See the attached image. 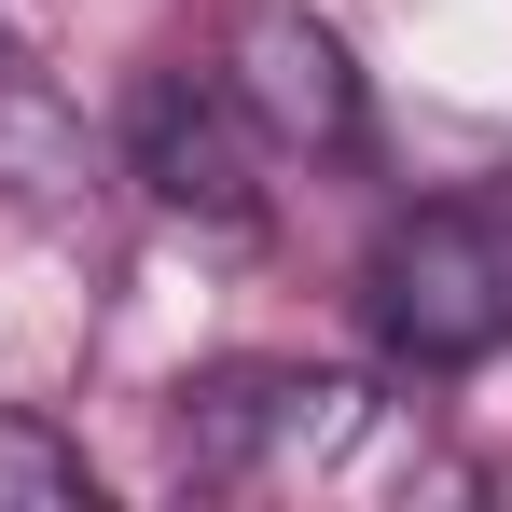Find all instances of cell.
<instances>
[{"instance_id": "5b68a950", "label": "cell", "mask_w": 512, "mask_h": 512, "mask_svg": "<svg viewBox=\"0 0 512 512\" xmlns=\"http://www.w3.org/2000/svg\"><path fill=\"white\" fill-rule=\"evenodd\" d=\"M0 512H97V457L28 402H0Z\"/></svg>"}, {"instance_id": "6da1fadb", "label": "cell", "mask_w": 512, "mask_h": 512, "mask_svg": "<svg viewBox=\"0 0 512 512\" xmlns=\"http://www.w3.org/2000/svg\"><path fill=\"white\" fill-rule=\"evenodd\" d=\"M360 319L402 374H471L512 346V208L499 194H443L402 208L360 263Z\"/></svg>"}, {"instance_id": "3957f363", "label": "cell", "mask_w": 512, "mask_h": 512, "mask_svg": "<svg viewBox=\"0 0 512 512\" xmlns=\"http://www.w3.org/2000/svg\"><path fill=\"white\" fill-rule=\"evenodd\" d=\"M222 97H236V125H250L263 153H305V167L360 153V125H374L346 28L305 14V0H250V14L222 28Z\"/></svg>"}, {"instance_id": "7a4b0ae2", "label": "cell", "mask_w": 512, "mask_h": 512, "mask_svg": "<svg viewBox=\"0 0 512 512\" xmlns=\"http://www.w3.org/2000/svg\"><path fill=\"white\" fill-rule=\"evenodd\" d=\"M374 388L305 374V360H236V374H194L180 388V471L208 485H319L360 457Z\"/></svg>"}, {"instance_id": "277c9868", "label": "cell", "mask_w": 512, "mask_h": 512, "mask_svg": "<svg viewBox=\"0 0 512 512\" xmlns=\"http://www.w3.org/2000/svg\"><path fill=\"white\" fill-rule=\"evenodd\" d=\"M125 180L180 208V222H208V236H250L263 194H250V125H236V97L194 84V70H153L139 111H125Z\"/></svg>"}]
</instances>
